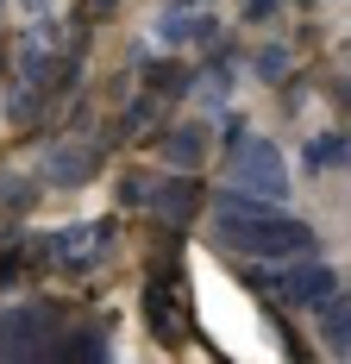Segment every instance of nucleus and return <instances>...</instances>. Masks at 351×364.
I'll return each mask as SVG.
<instances>
[{
  "mask_svg": "<svg viewBox=\"0 0 351 364\" xmlns=\"http://www.w3.org/2000/svg\"><path fill=\"white\" fill-rule=\"evenodd\" d=\"M213 232H220L232 252H251V257H308L314 252V226L288 220L276 201H264V195H251V188L213 195Z\"/></svg>",
  "mask_w": 351,
  "mask_h": 364,
  "instance_id": "f257e3e1",
  "label": "nucleus"
},
{
  "mask_svg": "<svg viewBox=\"0 0 351 364\" xmlns=\"http://www.w3.org/2000/svg\"><path fill=\"white\" fill-rule=\"evenodd\" d=\"M70 327L50 301H26L0 314V358H57V333Z\"/></svg>",
  "mask_w": 351,
  "mask_h": 364,
  "instance_id": "f03ea898",
  "label": "nucleus"
},
{
  "mask_svg": "<svg viewBox=\"0 0 351 364\" xmlns=\"http://www.w3.org/2000/svg\"><path fill=\"white\" fill-rule=\"evenodd\" d=\"M232 182L251 188V195H264V201H282L288 195V170H282L276 145H264V139H239V151H232Z\"/></svg>",
  "mask_w": 351,
  "mask_h": 364,
  "instance_id": "7ed1b4c3",
  "label": "nucleus"
},
{
  "mask_svg": "<svg viewBox=\"0 0 351 364\" xmlns=\"http://www.w3.org/2000/svg\"><path fill=\"white\" fill-rule=\"evenodd\" d=\"M144 314H151V333L157 339H182V321H188V295H182V277H176V264H157L151 270V283H144Z\"/></svg>",
  "mask_w": 351,
  "mask_h": 364,
  "instance_id": "20e7f679",
  "label": "nucleus"
},
{
  "mask_svg": "<svg viewBox=\"0 0 351 364\" xmlns=\"http://www.w3.org/2000/svg\"><path fill=\"white\" fill-rule=\"evenodd\" d=\"M333 283H339V277H333V264H320V257H308V264L295 257L282 277H270V289H276L282 301H295V308H308V301H326V295H333Z\"/></svg>",
  "mask_w": 351,
  "mask_h": 364,
  "instance_id": "39448f33",
  "label": "nucleus"
},
{
  "mask_svg": "<svg viewBox=\"0 0 351 364\" xmlns=\"http://www.w3.org/2000/svg\"><path fill=\"white\" fill-rule=\"evenodd\" d=\"M101 239H107V226H82V232H63V239H50V245H44V257H57L70 277H82V270H88V252H94Z\"/></svg>",
  "mask_w": 351,
  "mask_h": 364,
  "instance_id": "423d86ee",
  "label": "nucleus"
},
{
  "mask_svg": "<svg viewBox=\"0 0 351 364\" xmlns=\"http://www.w3.org/2000/svg\"><path fill=\"white\" fill-rule=\"evenodd\" d=\"M195 208H201V188H195V182H182V176H176V182H157V188H151V214H163L170 226H182Z\"/></svg>",
  "mask_w": 351,
  "mask_h": 364,
  "instance_id": "0eeeda50",
  "label": "nucleus"
},
{
  "mask_svg": "<svg viewBox=\"0 0 351 364\" xmlns=\"http://www.w3.org/2000/svg\"><path fill=\"white\" fill-rule=\"evenodd\" d=\"M94 170H101V151L94 145H63L50 157V182H63V188H70V182H88Z\"/></svg>",
  "mask_w": 351,
  "mask_h": 364,
  "instance_id": "6e6552de",
  "label": "nucleus"
},
{
  "mask_svg": "<svg viewBox=\"0 0 351 364\" xmlns=\"http://www.w3.org/2000/svg\"><path fill=\"white\" fill-rule=\"evenodd\" d=\"M320 339L333 352H351V295H326L320 301Z\"/></svg>",
  "mask_w": 351,
  "mask_h": 364,
  "instance_id": "1a4fd4ad",
  "label": "nucleus"
},
{
  "mask_svg": "<svg viewBox=\"0 0 351 364\" xmlns=\"http://www.w3.org/2000/svg\"><path fill=\"white\" fill-rule=\"evenodd\" d=\"M57 358H107V327H82L75 339H57Z\"/></svg>",
  "mask_w": 351,
  "mask_h": 364,
  "instance_id": "9d476101",
  "label": "nucleus"
},
{
  "mask_svg": "<svg viewBox=\"0 0 351 364\" xmlns=\"http://www.w3.org/2000/svg\"><path fill=\"white\" fill-rule=\"evenodd\" d=\"M345 157H351V145H345V139H320V145L308 151V164H345Z\"/></svg>",
  "mask_w": 351,
  "mask_h": 364,
  "instance_id": "9b49d317",
  "label": "nucleus"
},
{
  "mask_svg": "<svg viewBox=\"0 0 351 364\" xmlns=\"http://www.w3.org/2000/svg\"><path fill=\"white\" fill-rule=\"evenodd\" d=\"M19 270H26V252H6V257H0V283H13Z\"/></svg>",
  "mask_w": 351,
  "mask_h": 364,
  "instance_id": "f8f14e48",
  "label": "nucleus"
},
{
  "mask_svg": "<svg viewBox=\"0 0 351 364\" xmlns=\"http://www.w3.org/2000/svg\"><path fill=\"white\" fill-rule=\"evenodd\" d=\"M26 195H32L26 182H0V201H26Z\"/></svg>",
  "mask_w": 351,
  "mask_h": 364,
  "instance_id": "ddd939ff",
  "label": "nucleus"
},
{
  "mask_svg": "<svg viewBox=\"0 0 351 364\" xmlns=\"http://www.w3.org/2000/svg\"><path fill=\"white\" fill-rule=\"evenodd\" d=\"M270 6H276V0H245V13H270Z\"/></svg>",
  "mask_w": 351,
  "mask_h": 364,
  "instance_id": "4468645a",
  "label": "nucleus"
},
{
  "mask_svg": "<svg viewBox=\"0 0 351 364\" xmlns=\"http://www.w3.org/2000/svg\"><path fill=\"white\" fill-rule=\"evenodd\" d=\"M0 70H6V50H0Z\"/></svg>",
  "mask_w": 351,
  "mask_h": 364,
  "instance_id": "2eb2a0df",
  "label": "nucleus"
},
{
  "mask_svg": "<svg viewBox=\"0 0 351 364\" xmlns=\"http://www.w3.org/2000/svg\"><path fill=\"white\" fill-rule=\"evenodd\" d=\"M0 6H6V0H0Z\"/></svg>",
  "mask_w": 351,
  "mask_h": 364,
  "instance_id": "dca6fc26",
  "label": "nucleus"
},
{
  "mask_svg": "<svg viewBox=\"0 0 351 364\" xmlns=\"http://www.w3.org/2000/svg\"><path fill=\"white\" fill-rule=\"evenodd\" d=\"M32 6H38V0H32Z\"/></svg>",
  "mask_w": 351,
  "mask_h": 364,
  "instance_id": "f3484780",
  "label": "nucleus"
}]
</instances>
